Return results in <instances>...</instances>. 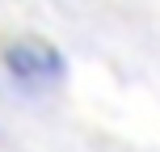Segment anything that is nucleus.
Here are the masks:
<instances>
[{
    "instance_id": "f257e3e1",
    "label": "nucleus",
    "mask_w": 160,
    "mask_h": 152,
    "mask_svg": "<svg viewBox=\"0 0 160 152\" xmlns=\"http://www.w3.org/2000/svg\"><path fill=\"white\" fill-rule=\"evenodd\" d=\"M0 64H4L8 80H13L17 89H25V93H47V89H55L59 80H63V72H68L59 47L51 38H42V34H13V38H4Z\"/></svg>"
}]
</instances>
